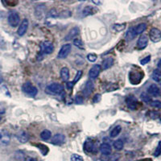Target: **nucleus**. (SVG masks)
I'll use <instances>...</instances> for the list:
<instances>
[{
  "label": "nucleus",
  "mask_w": 161,
  "mask_h": 161,
  "mask_svg": "<svg viewBox=\"0 0 161 161\" xmlns=\"http://www.w3.org/2000/svg\"><path fill=\"white\" fill-rule=\"evenodd\" d=\"M65 141V136L63 134H56L51 139V142L54 145H60L64 143Z\"/></svg>",
  "instance_id": "12"
},
{
  "label": "nucleus",
  "mask_w": 161,
  "mask_h": 161,
  "mask_svg": "<svg viewBox=\"0 0 161 161\" xmlns=\"http://www.w3.org/2000/svg\"><path fill=\"white\" fill-rule=\"evenodd\" d=\"M161 155V141H159L158 143L157 147H156V150H155V152H154V156L155 157H158Z\"/></svg>",
  "instance_id": "34"
},
{
  "label": "nucleus",
  "mask_w": 161,
  "mask_h": 161,
  "mask_svg": "<svg viewBox=\"0 0 161 161\" xmlns=\"http://www.w3.org/2000/svg\"><path fill=\"white\" fill-rule=\"evenodd\" d=\"M73 44L78 48L79 49H84L85 46H84V43L80 40V39H74L73 40Z\"/></svg>",
  "instance_id": "30"
},
{
  "label": "nucleus",
  "mask_w": 161,
  "mask_h": 161,
  "mask_svg": "<svg viewBox=\"0 0 161 161\" xmlns=\"http://www.w3.org/2000/svg\"><path fill=\"white\" fill-rule=\"evenodd\" d=\"M60 77L62 79L63 81L68 82V80H69V70L68 68L64 67L60 69Z\"/></svg>",
  "instance_id": "22"
},
{
  "label": "nucleus",
  "mask_w": 161,
  "mask_h": 161,
  "mask_svg": "<svg viewBox=\"0 0 161 161\" xmlns=\"http://www.w3.org/2000/svg\"><path fill=\"white\" fill-rule=\"evenodd\" d=\"M151 106L154 108H157V109H161V102L159 100H155L152 101L151 103Z\"/></svg>",
  "instance_id": "35"
},
{
  "label": "nucleus",
  "mask_w": 161,
  "mask_h": 161,
  "mask_svg": "<svg viewBox=\"0 0 161 161\" xmlns=\"http://www.w3.org/2000/svg\"><path fill=\"white\" fill-rule=\"evenodd\" d=\"M73 86H74V84L73 83V81H69V82H67V88H68L69 90L73 88Z\"/></svg>",
  "instance_id": "44"
},
{
  "label": "nucleus",
  "mask_w": 161,
  "mask_h": 161,
  "mask_svg": "<svg viewBox=\"0 0 161 161\" xmlns=\"http://www.w3.org/2000/svg\"><path fill=\"white\" fill-rule=\"evenodd\" d=\"M79 32H80V29H79L78 27H74V28H73L69 31L67 36L64 37V40H65V41H68V40H73V39H74L77 35H78Z\"/></svg>",
  "instance_id": "14"
},
{
  "label": "nucleus",
  "mask_w": 161,
  "mask_h": 161,
  "mask_svg": "<svg viewBox=\"0 0 161 161\" xmlns=\"http://www.w3.org/2000/svg\"><path fill=\"white\" fill-rule=\"evenodd\" d=\"M158 67H159V69H161V59H160V60L159 61V63H158Z\"/></svg>",
  "instance_id": "48"
},
{
  "label": "nucleus",
  "mask_w": 161,
  "mask_h": 161,
  "mask_svg": "<svg viewBox=\"0 0 161 161\" xmlns=\"http://www.w3.org/2000/svg\"><path fill=\"white\" fill-rule=\"evenodd\" d=\"M150 60H151V56L149 55V56H147V57H144L143 59H142V60H140V64H142V65H144V64H147V63H148Z\"/></svg>",
  "instance_id": "40"
},
{
  "label": "nucleus",
  "mask_w": 161,
  "mask_h": 161,
  "mask_svg": "<svg viewBox=\"0 0 161 161\" xmlns=\"http://www.w3.org/2000/svg\"><path fill=\"white\" fill-rule=\"evenodd\" d=\"M72 45L70 44H65L60 48V51L58 53V57L59 59H64L68 57V55L69 54L70 51H71Z\"/></svg>",
  "instance_id": "7"
},
{
  "label": "nucleus",
  "mask_w": 161,
  "mask_h": 161,
  "mask_svg": "<svg viewBox=\"0 0 161 161\" xmlns=\"http://www.w3.org/2000/svg\"><path fill=\"white\" fill-rule=\"evenodd\" d=\"M147 93H148L150 95L158 96L159 94V93H160V91H159V87H158L156 84H152L151 85L148 87V89H147Z\"/></svg>",
  "instance_id": "20"
},
{
  "label": "nucleus",
  "mask_w": 161,
  "mask_h": 161,
  "mask_svg": "<svg viewBox=\"0 0 161 161\" xmlns=\"http://www.w3.org/2000/svg\"><path fill=\"white\" fill-rule=\"evenodd\" d=\"M11 142V135L7 130H2L0 131V145L7 146Z\"/></svg>",
  "instance_id": "6"
},
{
  "label": "nucleus",
  "mask_w": 161,
  "mask_h": 161,
  "mask_svg": "<svg viewBox=\"0 0 161 161\" xmlns=\"http://www.w3.org/2000/svg\"><path fill=\"white\" fill-rule=\"evenodd\" d=\"M94 143L92 139H88L84 143V150L86 152H92L94 150Z\"/></svg>",
  "instance_id": "19"
},
{
  "label": "nucleus",
  "mask_w": 161,
  "mask_h": 161,
  "mask_svg": "<svg viewBox=\"0 0 161 161\" xmlns=\"http://www.w3.org/2000/svg\"><path fill=\"white\" fill-rule=\"evenodd\" d=\"M36 146L37 147H39V149L41 151V152H42V154L44 155V156H46V155L48 154V148L45 146V145H44V144H36Z\"/></svg>",
  "instance_id": "33"
},
{
  "label": "nucleus",
  "mask_w": 161,
  "mask_h": 161,
  "mask_svg": "<svg viewBox=\"0 0 161 161\" xmlns=\"http://www.w3.org/2000/svg\"><path fill=\"white\" fill-rule=\"evenodd\" d=\"M75 102L77 104H81L83 103V97L80 95H77L75 97Z\"/></svg>",
  "instance_id": "42"
},
{
  "label": "nucleus",
  "mask_w": 161,
  "mask_h": 161,
  "mask_svg": "<svg viewBox=\"0 0 161 161\" xmlns=\"http://www.w3.org/2000/svg\"><path fill=\"white\" fill-rule=\"evenodd\" d=\"M102 67L100 64H94V65L90 69V72H89V77L90 79H96L98 77L99 73H100Z\"/></svg>",
  "instance_id": "11"
},
{
  "label": "nucleus",
  "mask_w": 161,
  "mask_h": 161,
  "mask_svg": "<svg viewBox=\"0 0 161 161\" xmlns=\"http://www.w3.org/2000/svg\"><path fill=\"white\" fill-rule=\"evenodd\" d=\"M141 99L146 103H152V97L148 95V94H147L146 93H141V96H140Z\"/></svg>",
  "instance_id": "32"
},
{
  "label": "nucleus",
  "mask_w": 161,
  "mask_h": 161,
  "mask_svg": "<svg viewBox=\"0 0 161 161\" xmlns=\"http://www.w3.org/2000/svg\"><path fill=\"white\" fill-rule=\"evenodd\" d=\"M5 112V109L3 107V106L1 104H0V114H3Z\"/></svg>",
  "instance_id": "47"
},
{
  "label": "nucleus",
  "mask_w": 161,
  "mask_h": 161,
  "mask_svg": "<svg viewBox=\"0 0 161 161\" xmlns=\"http://www.w3.org/2000/svg\"><path fill=\"white\" fill-rule=\"evenodd\" d=\"M2 80H3V79H2V78H1V77H0V83L2 82Z\"/></svg>",
  "instance_id": "51"
},
{
  "label": "nucleus",
  "mask_w": 161,
  "mask_h": 161,
  "mask_svg": "<svg viewBox=\"0 0 161 161\" xmlns=\"http://www.w3.org/2000/svg\"><path fill=\"white\" fill-rule=\"evenodd\" d=\"M93 88H94V86H93V81L92 80H88L86 86H85L84 90H83V94H84L85 97L90 96L92 92H93Z\"/></svg>",
  "instance_id": "15"
},
{
  "label": "nucleus",
  "mask_w": 161,
  "mask_h": 161,
  "mask_svg": "<svg viewBox=\"0 0 161 161\" xmlns=\"http://www.w3.org/2000/svg\"><path fill=\"white\" fill-rule=\"evenodd\" d=\"M22 90L28 95L35 97L38 93V90L36 86H33L31 82H26L23 85Z\"/></svg>",
  "instance_id": "3"
},
{
  "label": "nucleus",
  "mask_w": 161,
  "mask_h": 161,
  "mask_svg": "<svg viewBox=\"0 0 161 161\" xmlns=\"http://www.w3.org/2000/svg\"><path fill=\"white\" fill-rule=\"evenodd\" d=\"M97 11V9L96 8H93L92 6H86L82 11V16L86 17L89 16V15H94V14H96Z\"/></svg>",
  "instance_id": "17"
},
{
  "label": "nucleus",
  "mask_w": 161,
  "mask_h": 161,
  "mask_svg": "<svg viewBox=\"0 0 161 161\" xmlns=\"http://www.w3.org/2000/svg\"><path fill=\"white\" fill-rule=\"evenodd\" d=\"M149 116H150L151 119H156L159 118V114L157 111H150L149 112Z\"/></svg>",
  "instance_id": "39"
},
{
  "label": "nucleus",
  "mask_w": 161,
  "mask_h": 161,
  "mask_svg": "<svg viewBox=\"0 0 161 161\" xmlns=\"http://www.w3.org/2000/svg\"><path fill=\"white\" fill-rule=\"evenodd\" d=\"M64 87L62 85L59 83H53V84L48 85L45 88L46 93L50 94V95H57L63 92Z\"/></svg>",
  "instance_id": "1"
},
{
  "label": "nucleus",
  "mask_w": 161,
  "mask_h": 161,
  "mask_svg": "<svg viewBox=\"0 0 161 161\" xmlns=\"http://www.w3.org/2000/svg\"><path fill=\"white\" fill-rule=\"evenodd\" d=\"M99 150L104 156H109L112 152V148L109 143H103L99 147Z\"/></svg>",
  "instance_id": "16"
},
{
  "label": "nucleus",
  "mask_w": 161,
  "mask_h": 161,
  "mask_svg": "<svg viewBox=\"0 0 161 161\" xmlns=\"http://www.w3.org/2000/svg\"><path fill=\"white\" fill-rule=\"evenodd\" d=\"M143 77V72L131 70L129 73V80L132 85H138L140 83Z\"/></svg>",
  "instance_id": "2"
},
{
  "label": "nucleus",
  "mask_w": 161,
  "mask_h": 161,
  "mask_svg": "<svg viewBox=\"0 0 161 161\" xmlns=\"http://www.w3.org/2000/svg\"><path fill=\"white\" fill-rule=\"evenodd\" d=\"M8 24H10V26L13 27V28H15L19 25L20 22L19 15L16 11H11V12H10L9 15H8Z\"/></svg>",
  "instance_id": "5"
},
{
  "label": "nucleus",
  "mask_w": 161,
  "mask_h": 161,
  "mask_svg": "<svg viewBox=\"0 0 161 161\" xmlns=\"http://www.w3.org/2000/svg\"><path fill=\"white\" fill-rule=\"evenodd\" d=\"M146 29H147V24H144V23L139 24V25H137L136 27H134V30H135V32H136V35L142 34V33H143Z\"/></svg>",
  "instance_id": "23"
},
{
  "label": "nucleus",
  "mask_w": 161,
  "mask_h": 161,
  "mask_svg": "<svg viewBox=\"0 0 161 161\" xmlns=\"http://www.w3.org/2000/svg\"><path fill=\"white\" fill-rule=\"evenodd\" d=\"M72 15V12L69 10H64V11H62L60 14H58V17L60 18H62V19H66V18H69Z\"/></svg>",
  "instance_id": "31"
},
{
  "label": "nucleus",
  "mask_w": 161,
  "mask_h": 161,
  "mask_svg": "<svg viewBox=\"0 0 161 161\" xmlns=\"http://www.w3.org/2000/svg\"><path fill=\"white\" fill-rule=\"evenodd\" d=\"M93 3L94 4H100L101 2H95V1H93Z\"/></svg>",
  "instance_id": "49"
},
{
  "label": "nucleus",
  "mask_w": 161,
  "mask_h": 161,
  "mask_svg": "<svg viewBox=\"0 0 161 161\" xmlns=\"http://www.w3.org/2000/svg\"><path fill=\"white\" fill-rule=\"evenodd\" d=\"M151 40L154 43H158L161 40V31L158 28H153L149 32Z\"/></svg>",
  "instance_id": "8"
},
{
  "label": "nucleus",
  "mask_w": 161,
  "mask_h": 161,
  "mask_svg": "<svg viewBox=\"0 0 161 161\" xmlns=\"http://www.w3.org/2000/svg\"><path fill=\"white\" fill-rule=\"evenodd\" d=\"M71 161H84V159L77 154H73L71 156Z\"/></svg>",
  "instance_id": "38"
},
{
  "label": "nucleus",
  "mask_w": 161,
  "mask_h": 161,
  "mask_svg": "<svg viewBox=\"0 0 161 161\" xmlns=\"http://www.w3.org/2000/svg\"><path fill=\"white\" fill-rule=\"evenodd\" d=\"M123 147H124V143H123V141L122 139H117V140L114 142V147L115 150H123Z\"/></svg>",
  "instance_id": "25"
},
{
  "label": "nucleus",
  "mask_w": 161,
  "mask_h": 161,
  "mask_svg": "<svg viewBox=\"0 0 161 161\" xmlns=\"http://www.w3.org/2000/svg\"><path fill=\"white\" fill-rule=\"evenodd\" d=\"M24 161H37V160L36 159H34V158H32V157H27Z\"/></svg>",
  "instance_id": "46"
},
{
  "label": "nucleus",
  "mask_w": 161,
  "mask_h": 161,
  "mask_svg": "<svg viewBox=\"0 0 161 161\" xmlns=\"http://www.w3.org/2000/svg\"><path fill=\"white\" fill-rule=\"evenodd\" d=\"M48 15L50 17H53V18H56V17H58V14H57V11L56 9H52L51 11L48 13Z\"/></svg>",
  "instance_id": "41"
},
{
  "label": "nucleus",
  "mask_w": 161,
  "mask_h": 161,
  "mask_svg": "<svg viewBox=\"0 0 161 161\" xmlns=\"http://www.w3.org/2000/svg\"><path fill=\"white\" fill-rule=\"evenodd\" d=\"M126 103L127 106H128V108L130 109L131 110H135L137 109L138 101L135 96H128L126 98Z\"/></svg>",
  "instance_id": "9"
},
{
  "label": "nucleus",
  "mask_w": 161,
  "mask_h": 161,
  "mask_svg": "<svg viewBox=\"0 0 161 161\" xmlns=\"http://www.w3.org/2000/svg\"><path fill=\"white\" fill-rule=\"evenodd\" d=\"M114 64V58L112 57H107V58L105 59L103 61V64H102V69L104 70L108 69L110 67H112V65Z\"/></svg>",
  "instance_id": "21"
},
{
  "label": "nucleus",
  "mask_w": 161,
  "mask_h": 161,
  "mask_svg": "<svg viewBox=\"0 0 161 161\" xmlns=\"http://www.w3.org/2000/svg\"><path fill=\"white\" fill-rule=\"evenodd\" d=\"M119 158V154H114V157H113L111 159V161H117V159Z\"/></svg>",
  "instance_id": "45"
},
{
  "label": "nucleus",
  "mask_w": 161,
  "mask_h": 161,
  "mask_svg": "<svg viewBox=\"0 0 161 161\" xmlns=\"http://www.w3.org/2000/svg\"><path fill=\"white\" fill-rule=\"evenodd\" d=\"M125 28H126V24H115L113 25V29L118 32L123 31Z\"/></svg>",
  "instance_id": "29"
},
{
  "label": "nucleus",
  "mask_w": 161,
  "mask_h": 161,
  "mask_svg": "<svg viewBox=\"0 0 161 161\" xmlns=\"http://www.w3.org/2000/svg\"><path fill=\"white\" fill-rule=\"evenodd\" d=\"M28 25H29V22L27 19H24L22 21V23L20 24L19 27L18 28V31H17V34H18L19 36H23L27 32V30L28 28Z\"/></svg>",
  "instance_id": "10"
},
{
  "label": "nucleus",
  "mask_w": 161,
  "mask_h": 161,
  "mask_svg": "<svg viewBox=\"0 0 161 161\" xmlns=\"http://www.w3.org/2000/svg\"><path fill=\"white\" fill-rule=\"evenodd\" d=\"M136 34L135 32V30H134V28H129L128 31H126V35H125V37H126V40H132L136 36Z\"/></svg>",
  "instance_id": "24"
},
{
  "label": "nucleus",
  "mask_w": 161,
  "mask_h": 161,
  "mask_svg": "<svg viewBox=\"0 0 161 161\" xmlns=\"http://www.w3.org/2000/svg\"><path fill=\"white\" fill-rule=\"evenodd\" d=\"M159 82H160V86H161V80H160V81H159Z\"/></svg>",
  "instance_id": "52"
},
{
  "label": "nucleus",
  "mask_w": 161,
  "mask_h": 161,
  "mask_svg": "<svg viewBox=\"0 0 161 161\" xmlns=\"http://www.w3.org/2000/svg\"><path fill=\"white\" fill-rule=\"evenodd\" d=\"M100 100H101V95H100V94H96V95L94 96V97H93V102L94 103H98Z\"/></svg>",
  "instance_id": "43"
},
{
  "label": "nucleus",
  "mask_w": 161,
  "mask_h": 161,
  "mask_svg": "<svg viewBox=\"0 0 161 161\" xmlns=\"http://www.w3.org/2000/svg\"><path fill=\"white\" fill-rule=\"evenodd\" d=\"M51 137L52 133L51 131L48 130H44L40 133V138H41L43 140H48Z\"/></svg>",
  "instance_id": "27"
},
{
  "label": "nucleus",
  "mask_w": 161,
  "mask_h": 161,
  "mask_svg": "<svg viewBox=\"0 0 161 161\" xmlns=\"http://www.w3.org/2000/svg\"><path fill=\"white\" fill-rule=\"evenodd\" d=\"M152 79L155 81H160L161 80V71L159 69L154 70L152 73Z\"/></svg>",
  "instance_id": "28"
},
{
  "label": "nucleus",
  "mask_w": 161,
  "mask_h": 161,
  "mask_svg": "<svg viewBox=\"0 0 161 161\" xmlns=\"http://www.w3.org/2000/svg\"><path fill=\"white\" fill-rule=\"evenodd\" d=\"M141 161H151L150 159H144V160H141Z\"/></svg>",
  "instance_id": "50"
},
{
  "label": "nucleus",
  "mask_w": 161,
  "mask_h": 161,
  "mask_svg": "<svg viewBox=\"0 0 161 161\" xmlns=\"http://www.w3.org/2000/svg\"><path fill=\"white\" fill-rule=\"evenodd\" d=\"M16 138L18 139V140L19 141L20 143H25L28 141V135L26 131L24 130H20L18 133L16 134Z\"/></svg>",
  "instance_id": "18"
},
{
  "label": "nucleus",
  "mask_w": 161,
  "mask_h": 161,
  "mask_svg": "<svg viewBox=\"0 0 161 161\" xmlns=\"http://www.w3.org/2000/svg\"><path fill=\"white\" fill-rule=\"evenodd\" d=\"M87 59H88V60H90V62H94L97 60V56L94 53H90L87 55Z\"/></svg>",
  "instance_id": "37"
},
{
  "label": "nucleus",
  "mask_w": 161,
  "mask_h": 161,
  "mask_svg": "<svg viewBox=\"0 0 161 161\" xmlns=\"http://www.w3.org/2000/svg\"><path fill=\"white\" fill-rule=\"evenodd\" d=\"M82 74H83V72L81 71V70H78V71H77V74H76V76H75V78H74V80H73V84L75 85L76 83H77V81L80 80V77H81V76H82Z\"/></svg>",
  "instance_id": "36"
},
{
  "label": "nucleus",
  "mask_w": 161,
  "mask_h": 161,
  "mask_svg": "<svg viewBox=\"0 0 161 161\" xmlns=\"http://www.w3.org/2000/svg\"><path fill=\"white\" fill-rule=\"evenodd\" d=\"M148 43V38L145 35H142L137 41V48L139 49H143L147 47Z\"/></svg>",
  "instance_id": "13"
},
{
  "label": "nucleus",
  "mask_w": 161,
  "mask_h": 161,
  "mask_svg": "<svg viewBox=\"0 0 161 161\" xmlns=\"http://www.w3.org/2000/svg\"><path fill=\"white\" fill-rule=\"evenodd\" d=\"M121 131H122V127H121V126H116L115 127H114L113 130L110 131V137L111 138L117 137L119 134H120Z\"/></svg>",
  "instance_id": "26"
},
{
  "label": "nucleus",
  "mask_w": 161,
  "mask_h": 161,
  "mask_svg": "<svg viewBox=\"0 0 161 161\" xmlns=\"http://www.w3.org/2000/svg\"><path fill=\"white\" fill-rule=\"evenodd\" d=\"M54 51V46L50 41H44L40 44V53L44 54H52Z\"/></svg>",
  "instance_id": "4"
}]
</instances>
